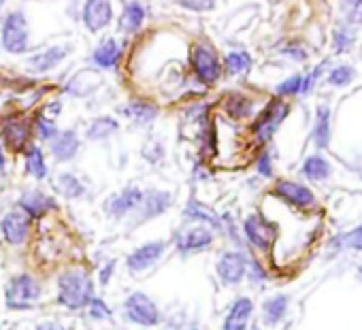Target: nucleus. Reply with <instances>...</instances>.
I'll use <instances>...</instances> for the list:
<instances>
[{"instance_id":"f257e3e1","label":"nucleus","mask_w":362,"mask_h":330,"mask_svg":"<svg viewBox=\"0 0 362 330\" xmlns=\"http://www.w3.org/2000/svg\"><path fill=\"white\" fill-rule=\"evenodd\" d=\"M94 296V281L86 269H69L58 277V302L66 309H86Z\"/></svg>"},{"instance_id":"f03ea898","label":"nucleus","mask_w":362,"mask_h":330,"mask_svg":"<svg viewBox=\"0 0 362 330\" xmlns=\"http://www.w3.org/2000/svg\"><path fill=\"white\" fill-rule=\"evenodd\" d=\"M0 45L7 54L20 56L30 49V28L24 11H11L5 16L0 26Z\"/></svg>"},{"instance_id":"7ed1b4c3","label":"nucleus","mask_w":362,"mask_h":330,"mask_svg":"<svg viewBox=\"0 0 362 330\" xmlns=\"http://www.w3.org/2000/svg\"><path fill=\"white\" fill-rule=\"evenodd\" d=\"M43 296V290H41V283L28 275V273H20V275H13L7 283V290H5V302L9 309H33Z\"/></svg>"},{"instance_id":"20e7f679","label":"nucleus","mask_w":362,"mask_h":330,"mask_svg":"<svg viewBox=\"0 0 362 330\" xmlns=\"http://www.w3.org/2000/svg\"><path fill=\"white\" fill-rule=\"evenodd\" d=\"M190 66L203 86H214L222 77V62L209 43H194L190 49Z\"/></svg>"},{"instance_id":"39448f33","label":"nucleus","mask_w":362,"mask_h":330,"mask_svg":"<svg viewBox=\"0 0 362 330\" xmlns=\"http://www.w3.org/2000/svg\"><path fill=\"white\" fill-rule=\"evenodd\" d=\"M124 315L130 324L143 326V328H153V326H160L162 322L160 307L145 292H132L124 300Z\"/></svg>"},{"instance_id":"423d86ee","label":"nucleus","mask_w":362,"mask_h":330,"mask_svg":"<svg viewBox=\"0 0 362 330\" xmlns=\"http://www.w3.org/2000/svg\"><path fill=\"white\" fill-rule=\"evenodd\" d=\"M173 205V194L166 190H147L143 192V199L139 203V207L132 211L130 216V228L143 226L160 216H164Z\"/></svg>"},{"instance_id":"0eeeda50","label":"nucleus","mask_w":362,"mask_h":330,"mask_svg":"<svg viewBox=\"0 0 362 330\" xmlns=\"http://www.w3.org/2000/svg\"><path fill=\"white\" fill-rule=\"evenodd\" d=\"M288 113H290V105L286 100H281V98H273L262 109V113L256 117V122L252 126L256 141L258 143H269L273 139V134L279 130L281 122L288 117Z\"/></svg>"},{"instance_id":"6e6552de","label":"nucleus","mask_w":362,"mask_h":330,"mask_svg":"<svg viewBox=\"0 0 362 330\" xmlns=\"http://www.w3.org/2000/svg\"><path fill=\"white\" fill-rule=\"evenodd\" d=\"M216 232L207 226H201V224H194V226H188L181 232L175 235V249L177 254L181 256H194V254H201L205 249H209L214 245V239Z\"/></svg>"},{"instance_id":"1a4fd4ad","label":"nucleus","mask_w":362,"mask_h":330,"mask_svg":"<svg viewBox=\"0 0 362 330\" xmlns=\"http://www.w3.org/2000/svg\"><path fill=\"white\" fill-rule=\"evenodd\" d=\"M168 249V243L166 241H149V243H143L139 245L136 249H132L128 256H126V269L132 273V275H141L145 271H149L151 266H156L164 254Z\"/></svg>"},{"instance_id":"9d476101","label":"nucleus","mask_w":362,"mask_h":330,"mask_svg":"<svg viewBox=\"0 0 362 330\" xmlns=\"http://www.w3.org/2000/svg\"><path fill=\"white\" fill-rule=\"evenodd\" d=\"M247 260H250V258H247L241 249L222 252L220 258H218V262H216L218 279H220L224 285H239V283L245 279Z\"/></svg>"},{"instance_id":"9b49d317","label":"nucleus","mask_w":362,"mask_h":330,"mask_svg":"<svg viewBox=\"0 0 362 330\" xmlns=\"http://www.w3.org/2000/svg\"><path fill=\"white\" fill-rule=\"evenodd\" d=\"M243 235L250 245H254L260 252H267L277 237V228H275V224L264 220L260 213H252L243 222Z\"/></svg>"},{"instance_id":"f8f14e48","label":"nucleus","mask_w":362,"mask_h":330,"mask_svg":"<svg viewBox=\"0 0 362 330\" xmlns=\"http://www.w3.org/2000/svg\"><path fill=\"white\" fill-rule=\"evenodd\" d=\"M143 192L139 186H126L124 190L115 192L113 196L107 199L105 203V211L109 218L113 220H124V218H130L132 211L139 207L141 199H143Z\"/></svg>"},{"instance_id":"ddd939ff","label":"nucleus","mask_w":362,"mask_h":330,"mask_svg":"<svg viewBox=\"0 0 362 330\" xmlns=\"http://www.w3.org/2000/svg\"><path fill=\"white\" fill-rule=\"evenodd\" d=\"M81 22L88 33H100L113 22L111 0H86L81 7Z\"/></svg>"},{"instance_id":"4468645a","label":"nucleus","mask_w":362,"mask_h":330,"mask_svg":"<svg viewBox=\"0 0 362 330\" xmlns=\"http://www.w3.org/2000/svg\"><path fill=\"white\" fill-rule=\"evenodd\" d=\"M0 232L9 245H24L30 235V218L20 209L9 211L0 220Z\"/></svg>"},{"instance_id":"2eb2a0df","label":"nucleus","mask_w":362,"mask_h":330,"mask_svg":"<svg viewBox=\"0 0 362 330\" xmlns=\"http://www.w3.org/2000/svg\"><path fill=\"white\" fill-rule=\"evenodd\" d=\"M273 192L284 203H288L292 207H298V209H311L315 205V194L307 186L296 184V182H290V179H279L275 184V190Z\"/></svg>"},{"instance_id":"dca6fc26","label":"nucleus","mask_w":362,"mask_h":330,"mask_svg":"<svg viewBox=\"0 0 362 330\" xmlns=\"http://www.w3.org/2000/svg\"><path fill=\"white\" fill-rule=\"evenodd\" d=\"M0 136H3L7 147H11L13 151H22L30 139V122L26 117H9L3 122Z\"/></svg>"},{"instance_id":"f3484780","label":"nucleus","mask_w":362,"mask_h":330,"mask_svg":"<svg viewBox=\"0 0 362 330\" xmlns=\"http://www.w3.org/2000/svg\"><path fill=\"white\" fill-rule=\"evenodd\" d=\"M81 149V139L77 130H60L52 141H49V151L56 162H71Z\"/></svg>"},{"instance_id":"a211bd4d","label":"nucleus","mask_w":362,"mask_h":330,"mask_svg":"<svg viewBox=\"0 0 362 330\" xmlns=\"http://www.w3.org/2000/svg\"><path fill=\"white\" fill-rule=\"evenodd\" d=\"M18 207H20V211H24L33 220V218H43L49 211H54L56 209V201H54V196L45 194L43 190H26L20 196Z\"/></svg>"},{"instance_id":"6ab92c4d","label":"nucleus","mask_w":362,"mask_h":330,"mask_svg":"<svg viewBox=\"0 0 362 330\" xmlns=\"http://www.w3.org/2000/svg\"><path fill=\"white\" fill-rule=\"evenodd\" d=\"M181 216H184V220L188 224H201V226L211 228L214 232L216 230H222V218L211 207H207L201 201H197L194 196L188 199V203L184 207V213H181Z\"/></svg>"},{"instance_id":"aec40b11","label":"nucleus","mask_w":362,"mask_h":330,"mask_svg":"<svg viewBox=\"0 0 362 330\" xmlns=\"http://www.w3.org/2000/svg\"><path fill=\"white\" fill-rule=\"evenodd\" d=\"M66 56H69V47L66 45H54V47H47V49L37 52L35 56H30L26 60V64H28V69L33 73L43 75V73H49V71L58 69L66 60Z\"/></svg>"},{"instance_id":"412c9836","label":"nucleus","mask_w":362,"mask_h":330,"mask_svg":"<svg viewBox=\"0 0 362 330\" xmlns=\"http://www.w3.org/2000/svg\"><path fill=\"white\" fill-rule=\"evenodd\" d=\"M100 83H103V77L96 71H79L66 81L64 92L73 98H88L100 88Z\"/></svg>"},{"instance_id":"4be33fe9","label":"nucleus","mask_w":362,"mask_h":330,"mask_svg":"<svg viewBox=\"0 0 362 330\" xmlns=\"http://www.w3.org/2000/svg\"><path fill=\"white\" fill-rule=\"evenodd\" d=\"M252 313H254V302H252V298L239 296V298L230 305V309H228V313H226V317H224L222 330H247V324H250Z\"/></svg>"},{"instance_id":"5701e85b","label":"nucleus","mask_w":362,"mask_h":330,"mask_svg":"<svg viewBox=\"0 0 362 330\" xmlns=\"http://www.w3.org/2000/svg\"><path fill=\"white\" fill-rule=\"evenodd\" d=\"M119 113L126 115L134 126L139 128H147L149 124H153V119L158 117V107L151 105L149 100H143V98H134L130 100L128 105L119 107Z\"/></svg>"},{"instance_id":"b1692460","label":"nucleus","mask_w":362,"mask_h":330,"mask_svg":"<svg viewBox=\"0 0 362 330\" xmlns=\"http://www.w3.org/2000/svg\"><path fill=\"white\" fill-rule=\"evenodd\" d=\"M145 18H147V11H145V5L139 3V0H128L122 9V16L117 20V30L124 33V35H134L143 28L145 24Z\"/></svg>"},{"instance_id":"393cba45","label":"nucleus","mask_w":362,"mask_h":330,"mask_svg":"<svg viewBox=\"0 0 362 330\" xmlns=\"http://www.w3.org/2000/svg\"><path fill=\"white\" fill-rule=\"evenodd\" d=\"M122 60V45L115 39H105L96 45L92 52V64L100 71H111L119 64Z\"/></svg>"},{"instance_id":"a878e982","label":"nucleus","mask_w":362,"mask_h":330,"mask_svg":"<svg viewBox=\"0 0 362 330\" xmlns=\"http://www.w3.org/2000/svg\"><path fill=\"white\" fill-rule=\"evenodd\" d=\"M330 117H332V111L328 105L315 107L313 130H311V141H313L315 149H326L330 145Z\"/></svg>"},{"instance_id":"bb28decb","label":"nucleus","mask_w":362,"mask_h":330,"mask_svg":"<svg viewBox=\"0 0 362 330\" xmlns=\"http://www.w3.org/2000/svg\"><path fill=\"white\" fill-rule=\"evenodd\" d=\"M24 167H26V173L37 179V182H43L49 171H47V162H45V153L39 145H28L26 151H24Z\"/></svg>"},{"instance_id":"cd10ccee","label":"nucleus","mask_w":362,"mask_h":330,"mask_svg":"<svg viewBox=\"0 0 362 330\" xmlns=\"http://www.w3.org/2000/svg\"><path fill=\"white\" fill-rule=\"evenodd\" d=\"M288 305H290V296L288 294H275L271 298L264 300L262 305V319L267 326H277L286 313H288Z\"/></svg>"},{"instance_id":"c85d7f7f","label":"nucleus","mask_w":362,"mask_h":330,"mask_svg":"<svg viewBox=\"0 0 362 330\" xmlns=\"http://www.w3.org/2000/svg\"><path fill=\"white\" fill-rule=\"evenodd\" d=\"M300 173L309 179V182H315V184H320V182H326L328 177H330V173H332V167H330V162L324 158V155H320V153H313V155H309L305 162H303V169H300Z\"/></svg>"},{"instance_id":"c756f323","label":"nucleus","mask_w":362,"mask_h":330,"mask_svg":"<svg viewBox=\"0 0 362 330\" xmlns=\"http://www.w3.org/2000/svg\"><path fill=\"white\" fill-rule=\"evenodd\" d=\"M119 130V122L111 115H100L94 117L90 122V126L86 128V139L88 141H107L109 136H113Z\"/></svg>"},{"instance_id":"7c9ffc66","label":"nucleus","mask_w":362,"mask_h":330,"mask_svg":"<svg viewBox=\"0 0 362 330\" xmlns=\"http://www.w3.org/2000/svg\"><path fill=\"white\" fill-rule=\"evenodd\" d=\"M224 109L233 119H247L254 115V100L241 92H230L224 100Z\"/></svg>"},{"instance_id":"2f4dec72","label":"nucleus","mask_w":362,"mask_h":330,"mask_svg":"<svg viewBox=\"0 0 362 330\" xmlns=\"http://www.w3.org/2000/svg\"><path fill=\"white\" fill-rule=\"evenodd\" d=\"M54 188L60 196L69 201H77L86 194V184L75 173H60L54 182Z\"/></svg>"},{"instance_id":"473e14b6","label":"nucleus","mask_w":362,"mask_h":330,"mask_svg":"<svg viewBox=\"0 0 362 330\" xmlns=\"http://www.w3.org/2000/svg\"><path fill=\"white\" fill-rule=\"evenodd\" d=\"M252 56L243 49H233L224 56V71L230 75V77H239V75H245L250 73L252 69Z\"/></svg>"},{"instance_id":"72a5a7b5","label":"nucleus","mask_w":362,"mask_h":330,"mask_svg":"<svg viewBox=\"0 0 362 330\" xmlns=\"http://www.w3.org/2000/svg\"><path fill=\"white\" fill-rule=\"evenodd\" d=\"M354 43H356V28L341 22L332 33V49L337 54H343V52H349L354 47Z\"/></svg>"},{"instance_id":"f704fd0d","label":"nucleus","mask_w":362,"mask_h":330,"mask_svg":"<svg viewBox=\"0 0 362 330\" xmlns=\"http://www.w3.org/2000/svg\"><path fill=\"white\" fill-rule=\"evenodd\" d=\"M330 249H358V252H362V224L354 230L337 235L330 241Z\"/></svg>"},{"instance_id":"c9c22d12","label":"nucleus","mask_w":362,"mask_h":330,"mask_svg":"<svg viewBox=\"0 0 362 330\" xmlns=\"http://www.w3.org/2000/svg\"><path fill=\"white\" fill-rule=\"evenodd\" d=\"M339 9H341L345 24H349L354 28L362 26V0H341Z\"/></svg>"},{"instance_id":"e433bc0d","label":"nucleus","mask_w":362,"mask_h":330,"mask_svg":"<svg viewBox=\"0 0 362 330\" xmlns=\"http://www.w3.org/2000/svg\"><path fill=\"white\" fill-rule=\"evenodd\" d=\"M356 77V69L349 66V64H339L334 69L328 71V83L334 86V88H343V86H349Z\"/></svg>"},{"instance_id":"4c0bfd02","label":"nucleus","mask_w":362,"mask_h":330,"mask_svg":"<svg viewBox=\"0 0 362 330\" xmlns=\"http://www.w3.org/2000/svg\"><path fill=\"white\" fill-rule=\"evenodd\" d=\"M35 128H37V134H39L41 141H52V139L60 132L58 126H56V119L47 117L45 113H41V115L35 119Z\"/></svg>"},{"instance_id":"58836bf2","label":"nucleus","mask_w":362,"mask_h":330,"mask_svg":"<svg viewBox=\"0 0 362 330\" xmlns=\"http://www.w3.org/2000/svg\"><path fill=\"white\" fill-rule=\"evenodd\" d=\"M143 158L149 162V164H158V162H162L164 160V155H166V147H164V143L160 141V139H151V141H147L145 143V147H143Z\"/></svg>"},{"instance_id":"ea45409f","label":"nucleus","mask_w":362,"mask_h":330,"mask_svg":"<svg viewBox=\"0 0 362 330\" xmlns=\"http://www.w3.org/2000/svg\"><path fill=\"white\" fill-rule=\"evenodd\" d=\"M86 309H88V315H90L92 319H109V317L113 315L111 307H109L103 298H98L96 294L88 300Z\"/></svg>"},{"instance_id":"a19ab883","label":"nucleus","mask_w":362,"mask_h":330,"mask_svg":"<svg viewBox=\"0 0 362 330\" xmlns=\"http://www.w3.org/2000/svg\"><path fill=\"white\" fill-rule=\"evenodd\" d=\"M279 54L281 56H286V58H290L292 62H305L307 60V47L303 45V43H298V41H286L281 47H279Z\"/></svg>"},{"instance_id":"79ce46f5","label":"nucleus","mask_w":362,"mask_h":330,"mask_svg":"<svg viewBox=\"0 0 362 330\" xmlns=\"http://www.w3.org/2000/svg\"><path fill=\"white\" fill-rule=\"evenodd\" d=\"M326 69H328V60L320 62V64H317L309 75H303V88H300V94H303V96H307V94H311V92H313L315 83L322 79V75L326 73Z\"/></svg>"},{"instance_id":"37998d69","label":"nucleus","mask_w":362,"mask_h":330,"mask_svg":"<svg viewBox=\"0 0 362 330\" xmlns=\"http://www.w3.org/2000/svg\"><path fill=\"white\" fill-rule=\"evenodd\" d=\"M300 88H303V75H292V77L284 79L275 88V92H277L279 98H284V96H296V94H300Z\"/></svg>"},{"instance_id":"c03bdc74","label":"nucleus","mask_w":362,"mask_h":330,"mask_svg":"<svg viewBox=\"0 0 362 330\" xmlns=\"http://www.w3.org/2000/svg\"><path fill=\"white\" fill-rule=\"evenodd\" d=\"M256 171L260 177H273V151L271 149H264L260 151V155L256 158Z\"/></svg>"},{"instance_id":"a18cd8bd","label":"nucleus","mask_w":362,"mask_h":330,"mask_svg":"<svg viewBox=\"0 0 362 330\" xmlns=\"http://www.w3.org/2000/svg\"><path fill=\"white\" fill-rule=\"evenodd\" d=\"M245 277L254 283V285H262L264 281H267V271H264V266L258 262V260H254V258H250L247 260V273H245Z\"/></svg>"},{"instance_id":"49530a36","label":"nucleus","mask_w":362,"mask_h":330,"mask_svg":"<svg viewBox=\"0 0 362 330\" xmlns=\"http://www.w3.org/2000/svg\"><path fill=\"white\" fill-rule=\"evenodd\" d=\"M179 3L190 11H211L216 7V0H179Z\"/></svg>"},{"instance_id":"de8ad7c7","label":"nucleus","mask_w":362,"mask_h":330,"mask_svg":"<svg viewBox=\"0 0 362 330\" xmlns=\"http://www.w3.org/2000/svg\"><path fill=\"white\" fill-rule=\"evenodd\" d=\"M115 266H117V260H109V262L100 269L98 277H100V283H103V285H107V283L111 281V277H113V273H115Z\"/></svg>"},{"instance_id":"09e8293b","label":"nucleus","mask_w":362,"mask_h":330,"mask_svg":"<svg viewBox=\"0 0 362 330\" xmlns=\"http://www.w3.org/2000/svg\"><path fill=\"white\" fill-rule=\"evenodd\" d=\"M60 111H62V102H60V100H54V102L47 105V109H45L43 113H45L47 117L56 119V115H60Z\"/></svg>"},{"instance_id":"8fccbe9b","label":"nucleus","mask_w":362,"mask_h":330,"mask_svg":"<svg viewBox=\"0 0 362 330\" xmlns=\"http://www.w3.org/2000/svg\"><path fill=\"white\" fill-rule=\"evenodd\" d=\"M35 330H66V328L60 326V324H56V322H43V324H39Z\"/></svg>"},{"instance_id":"3c124183","label":"nucleus","mask_w":362,"mask_h":330,"mask_svg":"<svg viewBox=\"0 0 362 330\" xmlns=\"http://www.w3.org/2000/svg\"><path fill=\"white\" fill-rule=\"evenodd\" d=\"M7 171V158H5V151H3V145H0V173Z\"/></svg>"},{"instance_id":"603ef678","label":"nucleus","mask_w":362,"mask_h":330,"mask_svg":"<svg viewBox=\"0 0 362 330\" xmlns=\"http://www.w3.org/2000/svg\"><path fill=\"white\" fill-rule=\"evenodd\" d=\"M358 273H360V277H362V262H360V266H358Z\"/></svg>"},{"instance_id":"864d4df0","label":"nucleus","mask_w":362,"mask_h":330,"mask_svg":"<svg viewBox=\"0 0 362 330\" xmlns=\"http://www.w3.org/2000/svg\"><path fill=\"white\" fill-rule=\"evenodd\" d=\"M188 330H201V328H188Z\"/></svg>"},{"instance_id":"5fc2aeb1","label":"nucleus","mask_w":362,"mask_h":330,"mask_svg":"<svg viewBox=\"0 0 362 330\" xmlns=\"http://www.w3.org/2000/svg\"><path fill=\"white\" fill-rule=\"evenodd\" d=\"M168 330H173V328H168Z\"/></svg>"}]
</instances>
